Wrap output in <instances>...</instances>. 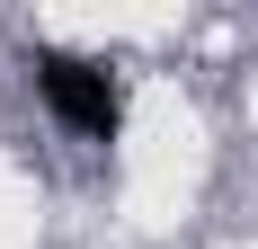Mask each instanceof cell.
<instances>
[{"instance_id":"1","label":"cell","mask_w":258,"mask_h":249,"mask_svg":"<svg viewBox=\"0 0 258 249\" xmlns=\"http://www.w3.org/2000/svg\"><path fill=\"white\" fill-rule=\"evenodd\" d=\"M36 98H45V116L72 134V143H116L125 134V80H116V63H98V53H72V45H36Z\"/></svg>"}]
</instances>
